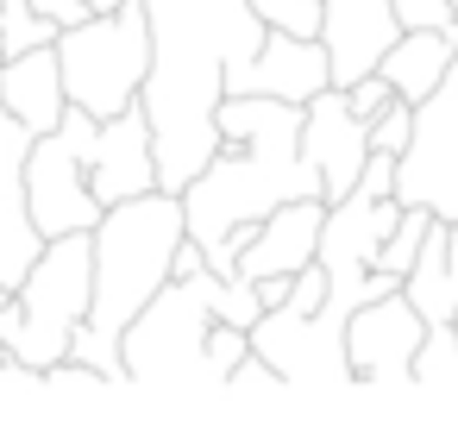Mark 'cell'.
Segmentation results:
<instances>
[{"instance_id":"obj_17","label":"cell","mask_w":458,"mask_h":439,"mask_svg":"<svg viewBox=\"0 0 458 439\" xmlns=\"http://www.w3.org/2000/svg\"><path fill=\"white\" fill-rule=\"evenodd\" d=\"M408 383L414 389H458V333H452V320L420 333V345L408 358Z\"/></svg>"},{"instance_id":"obj_21","label":"cell","mask_w":458,"mask_h":439,"mask_svg":"<svg viewBox=\"0 0 458 439\" xmlns=\"http://www.w3.org/2000/svg\"><path fill=\"white\" fill-rule=\"evenodd\" d=\"M32 139H38V132H26V126L7 114V101H0V195H20V170H26Z\"/></svg>"},{"instance_id":"obj_7","label":"cell","mask_w":458,"mask_h":439,"mask_svg":"<svg viewBox=\"0 0 458 439\" xmlns=\"http://www.w3.org/2000/svg\"><path fill=\"white\" fill-rule=\"evenodd\" d=\"M420 333H427V320L408 308V295H402V289L358 301V308L345 314V333H339L345 364H352V383L408 389V358H414Z\"/></svg>"},{"instance_id":"obj_14","label":"cell","mask_w":458,"mask_h":439,"mask_svg":"<svg viewBox=\"0 0 458 439\" xmlns=\"http://www.w3.org/2000/svg\"><path fill=\"white\" fill-rule=\"evenodd\" d=\"M458 51H452V38H445V26H402L395 38H389V51L377 57V76L414 107L420 95H433V82L445 76V63H452Z\"/></svg>"},{"instance_id":"obj_11","label":"cell","mask_w":458,"mask_h":439,"mask_svg":"<svg viewBox=\"0 0 458 439\" xmlns=\"http://www.w3.org/2000/svg\"><path fill=\"white\" fill-rule=\"evenodd\" d=\"M226 95H270V101H308L314 89H327V51L320 38H289V32H270L264 26V45L226 70L220 82Z\"/></svg>"},{"instance_id":"obj_18","label":"cell","mask_w":458,"mask_h":439,"mask_svg":"<svg viewBox=\"0 0 458 439\" xmlns=\"http://www.w3.org/2000/svg\"><path fill=\"white\" fill-rule=\"evenodd\" d=\"M57 32H64L57 20H45V13H32V7H20V0H0V57L38 51V45H51Z\"/></svg>"},{"instance_id":"obj_9","label":"cell","mask_w":458,"mask_h":439,"mask_svg":"<svg viewBox=\"0 0 458 439\" xmlns=\"http://www.w3.org/2000/svg\"><path fill=\"white\" fill-rule=\"evenodd\" d=\"M320 214H327L320 195H295V201L270 207L264 220H251L233 239V276H245V283H258V276H295L314 257Z\"/></svg>"},{"instance_id":"obj_2","label":"cell","mask_w":458,"mask_h":439,"mask_svg":"<svg viewBox=\"0 0 458 439\" xmlns=\"http://www.w3.org/2000/svg\"><path fill=\"white\" fill-rule=\"evenodd\" d=\"M89 232H57L38 245L26 276L0 301V351L26 358L32 370L57 364L89 320Z\"/></svg>"},{"instance_id":"obj_28","label":"cell","mask_w":458,"mask_h":439,"mask_svg":"<svg viewBox=\"0 0 458 439\" xmlns=\"http://www.w3.org/2000/svg\"><path fill=\"white\" fill-rule=\"evenodd\" d=\"M195 270H208V257H201V245L182 232V239H176V251H170V276H195Z\"/></svg>"},{"instance_id":"obj_22","label":"cell","mask_w":458,"mask_h":439,"mask_svg":"<svg viewBox=\"0 0 458 439\" xmlns=\"http://www.w3.org/2000/svg\"><path fill=\"white\" fill-rule=\"evenodd\" d=\"M408 126H414V107H408V101L395 95L389 107H377V114L364 120V145H370V151H389V157H395V151L408 145Z\"/></svg>"},{"instance_id":"obj_3","label":"cell","mask_w":458,"mask_h":439,"mask_svg":"<svg viewBox=\"0 0 458 439\" xmlns=\"http://www.w3.org/2000/svg\"><path fill=\"white\" fill-rule=\"evenodd\" d=\"M64 101L107 120L139 101L145 63H151V26H145V0H120L114 13H89L51 38Z\"/></svg>"},{"instance_id":"obj_15","label":"cell","mask_w":458,"mask_h":439,"mask_svg":"<svg viewBox=\"0 0 458 439\" xmlns=\"http://www.w3.org/2000/svg\"><path fill=\"white\" fill-rule=\"evenodd\" d=\"M402 295H408V308L427 326H439V320L458 314V270H452V251H445V220H433L420 232V251H414V264L402 276Z\"/></svg>"},{"instance_id":"obj_23","label":"cell","mask_w":458,"mask_h":439,"mask_svg":"<svg viewBox=\"0 0 458 439\" xmlns=\"http://www.w3.org/2000/svg\"><path fill=\"white\" fill-rule=\"evenodd\" d=\"M251 345H245V326H226V320H214L208 326V345H201V358H208V376H214V389L226 383V370L245 358Z\"/></svg>"},{"instance_id":"obj_26","label":"cell","mask_w":458,"mask_h":439,"mask_svg":"<svg viewBox=\"0 0 458 439\" xmlns=\"http://www.w3.org/2000/svg\"><path fill=\"white\" fill-rule=\"evenodd\" d=\"M220 389H283V376H276L258 351H245V358L226 370V383H220Z\"/></svg>"},{"instance_id":"obj_16","label":"cell","mask_w":458,"mask_h":439,"mask_svg":"<svg viewBox=\"0 0 458 439\" xmlns=\"http://www.w3.org/2000/svg\"><path fill=\"white\" fill-rule=\"evenodd\" d=\"M45 232L26 214V195H0V289H13L26 276V264L38 257Z\"/></svg>"},{"instance_id":"obj_19","label":"cell","mask_w":458,"mask_h":439,"mask_svg":"<svg viewBox=\"0 0 458 439\" xmlns=\"http://www.w3.org/2000/svg\"><path fill=\"white\" fill-rule=\"evenodd\" d=\"M427 226H433V214H427V207H402V214L389 220L383 245H377V270L408 276V264H414V251H420V232H427Z\"/></svg>"},{"instance_id":"obj_6","label":"cell","mask_w":458,"mask_h":439,"mask_svg":"<svg viewBox=\"0 0 458 439\" xmlns=\"http://www.w3.org/2000/svg\"><path fill=\"white\" fill-rule=\"evenodd\" d=\"M395 207H427L433 220H458V57L433 82V95L414 101L408 145L395 151Z\"/></svg>"},{"instance_id":"obj_5","label":"cell","mask_w":458,"mask_h":439,"mask_svg":"<svg viewBox=\"0 0 458 439\" xmlns=\"http://www.w3.org/2000/svg\"><path fill=\"white\" fill-rule=\"evenodd\" d=\"M89 145H95V114H82V107L64 101V120L51 132H38L32 151H26L20 195H26V214H32V226L45 239L89 232L101 220V201L89 189Z\"/></svg>"},{"instance_id":"obj_25","label":"cell","mask_w":458,"mask_h":439,"mask_svg":"<svg viewBox=\"0 0 458 439\" xmlns=\"http://www.w3.org/2000/svg\"><path fill=\"white\" fill-rule=\"evenodd\" d=\"M45 389H107V376L89 370L82 358H57V364H45Z\"/></svg>"},{"instance_id":"obj_20","label":"cell","mask_w":458,"mask_h":439,"mask_svg":"<svg viewBox=\"0 0 458 439\" xmlns=\"http://www.w3.org/2000/svg\"><path fill=\"white\" fill-rule=\"evenodd\" d=\"M251 13L270 32H289V38H314L320 32V0H251Z\"/></svg>"},{"instance_id":"obj_24","label":"cell","mask_w":458,"mask_h":439,"mask_svg":"<svg viewBox=\"0 0 458 439\" xmlns=\"http://www.w3.org/2000/svg\"><path fill=\"white\" fill-rule=\"evenodd\" d=\"M389 101H395V89H389L377 70H370V76H358V82H345V107H352L358 120H370V114H377V107H389Z\"/></svg>"},{"instance_id":"obj_1","label":"cell","mask_w":458,"mask_h":439,"mask_svg":"<svg viewBox=\"0 0 458 439\" xmlns=\"http://www.w3.org/2000/svg\"><path fill=\"white\" fill-rule=\"evenodd\" d=\"M151 26V63L139 82V107L151 126V170L157 189H182L220 145L214 107L233 63H245L264 45V20L251 0H145Z\"/></svg>"},{"instance_id":"obj_27","label":"cell","mask_w":458,"mask_h":439,"mask_svg":"<svg viewBox=\"0 0 458 439\" xmlns=\"http://www.w3.org/2000/svg\"><path fill=\"white\" fill-rule=\"evenodd\" d=\"M0 389H45V370H32L13 351H0Z\"/></svg>"},{"instance_id":"obj_10","label":"cell","mask_w":458,"mask_h":439,"mask_svg":"<svg viewBox=\"0 0 458 439\" xmlns=\"http://www.w3.org/2000/svg\"><path fill=\"white\" fill-rule=\"evenodd\" d=\"M402 32L395 0H320V51H327V82H358L377 70L389 38Z\"/></svg>"},{"instance_id":"obj_29","label":"cell","mask_w":458,"mask_h":439,"mask_svg":"<svg viewBox=\"0 0 458 439\" xmlns=\"http://www.w3.org/2000/svg\"><path fill=\"white\" fill-rule=\"evenodd\" d=\"M452 333H458V314H452Z\"/></svg>"},{"instance_id":"obj_4","label":"cell","mask_w":458,"mask_h":439,"mask_svg":"<svg viewBox=\"0 0 458 439\" xmlns=\"http://www.w3.org/2000/svg\"><path fill=\"white\" fill-rule=\"evenodd\" d=\"M214 295L220 276L195 270V276H170L126 326H120V364L126 383H214L208 376V326H214Z\"/></svg>"},{"instance_id":"obj_8","label":"cell","mask_w":458,"mask_h":439,"mask_svg":"<svg viewBox=\"0 0 458 439\" xmlns=\"http://www.w3.org/2000/svg\"><path fill=\"white\" fill-rule=\"evenodd\" d=\"M295 151L314 164V176H320V201L352 195L358 164H364V151H370V145H364V120L345 107V89H339V82H327V89H314V95L301 101Z\"/></svg>"},{"instance_id":"obj_12","label":"cell","mask_w":458,"mask_h":439,"mask_svg":"<svg viewBox=\"0 0 458 439\" xmlns=\"http://www.w3.org/2000/svg\"><path fill=\"white\" fill-rule=\"evenodd\" d=\"M89 189L95 201H126V195H145L157 189V170H151V126H145V107H120L107 120H95V145H89Z\"/></svg>"},{"instance_id":"obj_13","label":"cell","mask_w":458,"mask_h":439,"mask_svg":"<svg viewBox=\"0 0 458 439\" xmlns=\"http://www.w3.org/2000/svg\"><path fill=\"white\" fill-rule=\"evenodd\" d=\"M0 101L26 132H51L64 120V76H57V51H20V57H0Z\"/></svg>"}]
</instances>
